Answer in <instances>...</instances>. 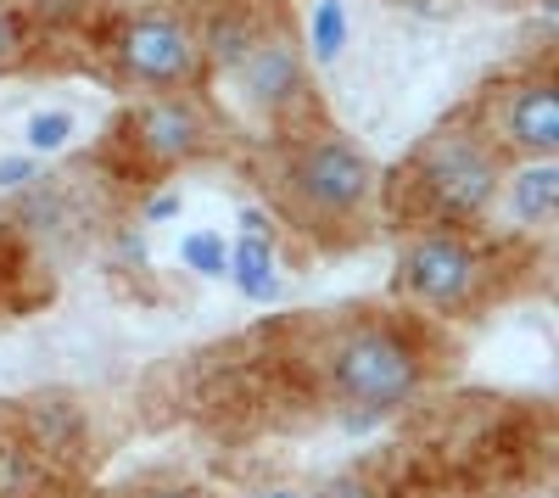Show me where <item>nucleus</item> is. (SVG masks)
Segmentation results:
<instances>
[{
	"instance_id": "obj_15",
	"label": "nucleus",
	"mask_w": 559,
	"mask_h": 498,
	"mask_svg": "<svg viewBox=\"0 0 559 498\" xmlns=\"http://www.w3.org/2000/svg\"><path fill=\"white\" fill-rule=\"evenodd\" d=\"M68 134H73V118H68V112H39V118L28 123V141H34L39 152H51V146H62Z\"/></svg>"
},
{
	"instance_id": "obj_8",
	"label": "nucleus",
	"mask_w": 559,
	"mask_h": 498,
	"mask_svg": "<svg viewBox=\"0 0 559 498\" xmlns=\"http://www.w3.org/2000/svg\"><path fill=\"white\" fill-rule=\"evenodd\" d=\"M487 141L509 157H559V84L548 73L509 79L487 107Z\"/></svg>"
},
{
	"instance_id": "obj_5",
	"label": "nucleus",
	"mask_w": 559,
	"mask_h": 498,
	"mask_svg": "<svg viewBox=\"0 0 559 498\" xmlns=\"http://www.w3.org/2000/svg\"><path fill=\"white\" fill-rule=\"evenodd\" d=\"M236 90L241 107L263 123H286L308 107L313 96V73H308V51L286 23H263V34L252 39V51L236 62Z\"/></svg>"
},
{
	"instance_id": "obj_13",
	"label": "nucleus",
	"mask_w": 559,
	"mask_h": 498,
	"mask_svg": "<svg viewBox=\"0 0 559 498\" xmlns=\"http://www.w3.org/2000/svg\"><path fill=\"white\" fill-rule=\"evenodd\" d=\"M39 487V448L23 437H0V498H28Z\"/></svg>"
},
{
	"instance_id": "obj_16",
	"label": "nucleus",
	"mask_w": 559,
	"mask_h": 498,
	"mask_svg": "<svg viewBox=\"0 0 559 498\" xmlns=\"http://www.w3.org/2000/svg\"><path fill=\"white\" fill-rule=\"evenodd\" d=\"M185 258H191L197 269H207V275H224V269H229V258H224L218 241H185Z\"/></svg>"
},
{
	"instance_id": "obj_17",
	"label": "nucleus",
	"mask_w": 559,
	"mask_h": 498,
	"mask_svg": "<svg viewBox=\"0 0 559 498\" xmlns=\"http://www.w3.org/2000/svg\"><path fill=\"white\" fill-rule=\"evenodd\" d=\"M319 498H376V487H369V482H358V476H336V482L324 487Z\"/></svg>"
},
{
	"instance_id": "obj_10",
	"label": "nucleus",
	"mask_w": 559,
	"mask_h": 498,
	"mask_svg": "<svg viewBox=\"0 0 559 498\" xmlns=\"http://www.w3.org/2000/svg\"><path fill=\"white\" fill-rule=\"evenodd\" d=\"M263 34V23L247 12V7H218L207 23H202V34H197V45H202V68H218V73H236V62L252 51V39Z\"/></svg>"
},
{
	"instance_id": "obj_2",
	"label": "nucleus",
	"mask_w": 559,
	"mask_h": 498,
	"mask_svg": "<svg viewBox=\"0 0 559 498\" xmlns=\"http://www.w3.org/2000/svg\"><path fill=\"white\" fill-rule=\"evenodd\" d=\"M414 174V197L431 218L442 224H471L492 213V191H498V174H503V152L476 129H437L426 146L414 152L408 163Z\"/></svg>"
},
{
	"instance_id": "obj_19",
	"label": "nucleus",
	"mask_w": 559,
	"mask_h": 498,
	"mask_svg": "<svg viewBox=\"0 0 559 498\" xmlns=\"http://www.w3.org/2000/svg\"><path fill=\"white\" fill-rule=\"evenodd\" d=\"M140 498H202V493H191V487H146Z\"/></svg>"
},
{
	"instance_id": "obj_12",
	"label": "nucleus",
	"mask_w": 559,
	"mask_h": 498,
	"mask_svg": "<svg viewBox=\"0 0 559 498\" xmlns=\"http://www.w3.org/2000/svg\"><path fill=\"white\" fill-rule=\"evenodd\" d=\"M247 241L236 252V281L247 297H274V258H269V230H263V218H247Z\"/></svg>"
},
{
	"instance_id": "obj_4",
	"label": "nucleus",
	"mask_w": 559,
	"mask_h": 498,
	"mask_svg": "<svg viewBox=\"0 0 559 498\" xmlns=\"http://www.w3.org/2000/svg\"><path fill=\"white\" fill-rule=\"evenodd\" d=\"M112 62L146 96H157V90H191L202 79V45H197V28L174 7H134L112 28Z\"/></svg>"
},
{
	"instance_id": "obj_14",
	"label": "nucleus",
	"mask_w": 559,
	"mask_h": 498,
	"mask_svg": "<svg viewBox=\"0 0 559 498\" xmlns=\"http://www.w3.org/2000/svg\"><path fill=\"white\" fill-rule=\"evenodd\" d=\"M28 57V17L17 12V0H0V68H17Z\"/></svg>"
},
{
	"instance_id": "obj_1",
	"label": "nucleus",
	"mask_w": 559,
	"mask_h": 498,
	"mask_svg": "<svg viewBox=\"0 0 559 498\" xmlns=\"http://www.w3.org/2000/svg\"><path fill=\"white\" fill-rule=\"evenodd\" d=\"M376 163L369 152L342 129H313L286 152L280 163V202H286L313 230H336L353 224L369 202H376Z\"/></svg>"
},
{
	"instance_id": "obj_20",
	"label": "nucleus",
	"mask_w": 559,
	"mask_h": 498,
	"mask_svg": "<svg viewBox=\"0 0 559 498\" xmlns=\"http://www.w3.org/2000/svg\"><path fill=\"white\" fill-rule=\"evenodd\" d=\"M269 498H308V493H286V487H280V493H269Z\"/></svg>"
},
{
	"instance_id": "obj_9",
	"label": "nucleus",
	"mask_w": 559,
	"mask_h": 498,
	"mask_svg": "<svg viewBox=\"0 0 559 498\" xmlns=\"http://www.w3.org/2000/svg\"><path fill=\"white\" fill-rule=\"evenodd\" d=\"M492 213L509 224V230L543 236L554 213H559V157H515L498 174L492 191Z\"/></svg>"
},
{
	"instance_id": "obj_6",
	"label": "nucleus",
	"mask_w": 559,
	"mask_h": 498,
	"mask_svg": "<svg viewBox=\"0 0 559 498\" xmlns=\"http://www.w3.org/2000/svg\"><path fill=\"white\" fill-rule=\"evenodd\" d=\"M481 286V252L453 230H419L397 252V297L414 308H464Z\"/></svg>"
},
{
	"instance_id": "obj_11",
	"label": "nucleus",
	"mask_w": 559,
	"mask_h": 498,
	"mask_svg": "<svg viewBox=\"0 0 559 498\" xmlns=\"http://www.w3.org/2000/svg\"><path fill=\"white\" fill-rule=\"evenodd\" d=\"M28 426H34V448H45V454H68V448L84 442V415H79V403H68V398L34 403Z\"/></svg>"
},
{
	"instance_id": "obj_18",
	"label": "nucleus",
	"mask_w": 559,
	"mask_h": 498,
	"mask_svg": "<svg viewBox=\"0 0 559 498\" xmlns=\"http://www.w3.org/2000/svg\"><path fill=\"white\" fill-rule=\"evenodd\" d=\"M28 174H34V163H28V157H7V163H0V191H17Z\"/></svg>"
},
{
	"instance_id": "obj_7",
	"label": "nucleus",
	"mask_w": 559,
	"mask_h": 498,
	"mask_svg": "<svg viewBox=\"0 0 559 498\" xmlns=\"http://www.w3.org/2000/svg\"><path fill=\"white\" fill-rule=\"evenodd\" d=\"M123 141L140 163L152 168H179V163H197L213 146V112L185 96V90H157V96L134 102L123 112Z\"/></svg>"
},
{
	"instance_id": "obj_3",
	"label": "nucleus",
	"mask_w": 559,
	"mask_h": 498,
	"mask_svg": "<svg viewBox=\"0 0 559 498\" xmlns=\"http://www.w3.org/2000/svg\"><path fill=\"white\" fill-rule=\"evenodd\" d=\"M324 370V387H331L342 403L353 410H376V415H392L419 392L426 381V365L419 353L392 331V325H353L342 331L319 358Z\"/></svg>"
}]
</instances>
